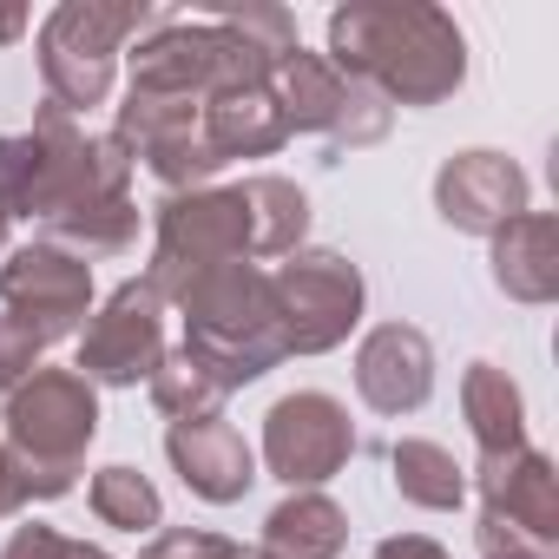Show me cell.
<instances>
[{
    "instance_id": "cell-26",
    "label": "cell",
    "mask_w": 559,
    "mask_h": 559,
    "mask_svg": "<svg viewBox=\"0 0 559 559\" xmlns=\"http://www.w3.org/2000/svg\"><path fill=\"white\" fill-rule=\"evenodd\" d=\"M93 513L106 520V526H119V533H158V520H165V500H158V487L139 474V467H99L93 474Z\"/></svg>"
},
{
    "instance_id": "cell-19",
    "label": "cell",
    "mask_w": 559,
    "mask_h": 559,
    "mask_svg": "<svg viewBox=\"0 0 559 559\" xmlns=\"http://www.w3.org/2000/svg\"><path fill=\"white\" fill-rule=\"evenodd\" d=\"M198 126H204V145L230 165V158H270L276 145L290 139L284 112H276L270 86H230V93H211L198 106Z\"/></svg>"
},
{
    "instance_id": "cell-4",
    "label": "cell",
    "mask_w": 559,
    "mask_h": 559,
    "mask_svg": "<svg viewBox=\"0 0 559 559\" xmlns=\"http://www.w3.org/2000/svg\"><path fill=\"white\" fill-rule=\"evenodd\" d=\"M99 435V395L80 369H34L0 415V441L21 461L34 500H60L80 480V461Z\"/></svg>"
},
{
    "instance_id": "cell-17",
    "label": "cell",
    "mask_w": 559,
    "mask_h": 559,
    "mask_svg": "<svg viewBox=\"0 0 559 559\" xmlns=\"http://www.w3.org/2000/svg\"><path fill=\"white\" fill-rule=\"evenodd\" d=\"M263 86H270V99H276V112H284L290 132H323L330 139L336 119H343V106H349V80L323 53H304V47L276 53Z\"/></svg>"
},
{
    "instance_id": "cell-28",
    "label": "cell",
    "mask_w": 559,
    "mask_h": 559,
    "mask_svg": "<svg viewBox=\"0 0 559 559\" xmlns=\"http://www.w3.org/2000/svg\"><path fill=\"white\" fill-rule=\"evenodd\" d=\"M34 369H40V343H34L14 317H0V402H8Z\"/></svg>"
},
{
    "instance_id": "cell-11",
    "label": "cell",
    "mask_w": 559,
    "mask_h": 559,
    "mask_svg": "<svg viewBox=\"0 0 559 559\" xmlns=\"http://www.w3.org/2000/svg\"><path fill=\"white\" fill-rule=\"evenodd\" d=\"M112 139L145 158V171L165 185V191H198L204 178L224 171V158L204 145V126H198V99H171V93H126L119 106V126Z\"/></svg>"
},
{
    "instance_id": "cell-6",
    "label": "cell",
    "mask_w": 559,
    "mask_h": 559,
    "mask_svg": "<svg viewBox=\"0 0 559 559\" xmlns=\"http://www.w3.org/2000/svg\"><path fill=\"white\" fill-rule=\"evenodd\" d=\"M243 257H250V224H243L237 185L230 191H217V185L171 191L158 204V243H152V263H145V290L158 304H178L198 276H211L224 263H243Z\"/></svg>"
},
{
    "instance_id": "cell-14",
    "label": "cell",
    "mask_w": 559,
    "mask_h": 559,
    "mask_svg": "<svg viewBox=\"0 0 559 559\" xmlns=\"http://www.w3.org/2000/svg\"><path fill=\"white\" fill-rule=\"evenodd\" d=\"M435 211L454 230L493 237V230H507L526 211V171L507 152H454L435 171Z\"/></svg>"
},
{
    "instance_id": "cell-35",
    "label": "cell",
    "mask_w": 559,
    "mask_h": 559,
    "mask_svg": "<svg viewBox=\"0 0 559 559\" xmlns=\"http://www.w3.org/2000/svg\"><path fill=\"white\" fill-rule=\"evenodd\" d=\"M8 224H14V217H8V211H0V250H8Z\"/></svg>"
},
{
    "instance_id": "cell-12",
    "label": "cell",
    "mask_w": 559,
    "mask_h": 559,
    "mask_svg": "<svg viewBox=\"0 0 559 559\" xmlns=\"http://www.w3.org/2000/svg\"><path fill=\"white\" fill-rule=\"evenodd\" d=\"M158 362H165V304L145 290V276H132V284H119L106 297V310L86 323L80 376L106 382V389H139V382H152Z\"/></svg>"
},
{
    "instance_id": "cell-10",
    "label": "cell",
    "mask_w": 559,
    "mask_h": 559,
    "mask_svg": "<svg viewBox=\"0 0 559 559\" xmlns=\"http://www.w3.org/2000/svg\"><path fill=\"white\" fill-rule=\"evenodd\" d=\"M356 454L349 408L323 389H297L263 415V467L290 493H317L330 474H343Z\"/></svg>"
},
{
    "instance_id": "cell-15",
    "label": "cell",
    "mask_w": 559,
    "mask_h": 559,
    "mask_svg": "<svg viewBox=\"0 0 559 559\" xmlns=\"http://www.w3.org/2000/svg\"><path fill=\"white\" fill-rule=\"evenodd\" d=\"M356 389L376 415H415L435 395V343L415 323H382L356 349Z\"/></svg>"
},
{
    "instance_id": "cell-16",
    "label": "cell",
    "mask_w": 559,
    "mask_h": 559,
    "mask_svg": "<svg viewBox=\"0 0 559 559\" xmlns=\"http://www.w3.org/2000/svg\"><path fill=\"white\" fill-rule=\"evenodd\" d=\"M165 454H171L178 480H185L198 500H211V507L243 500V493H250V480H257V454H250V441H243L224 415L171 421V428H165Z\"/></svg>"
},
{
    "instance_id": "cell-31",
    "label": "cell",
    "mask_w": 559,
    "mask_h": 559,
    "mask_svg": "<svg viewBox=\"0 0 559 559\" xmlns=\"http://www.w3.org/2000/svg\"><path fill=\"white\" fill-rule=\"evenodd\" d=\"M34 493H27V480H21V461L8 454V441H0V520H8V513H21Z\"/></svg>"
},
{
    "instance_id": "cell-18",
    "label": "cell",
    "mask_w": 559,
    "mask_h": 559,
    "mask_svg": "<svg viewBox=\"0 0 559 559\" xmlns=\"http://www.w3.org/2000/svg\"><path fill=\"white\" fill-rule=\"evenodd\" d=\"M493 284L513 304L559 297V224L546 211H520L507 230H493Z\"/></svg>"
},
{
    "instance_id": "cell-21",
    "label": "cell",
    "mask_w": 559,
    "mask_h": 559,
    "mask_svg": "<svg viewBox=\"0 0 559 559\" xmlns=\"http://www.w3.org/2000/svg\"><path fill=\"white\" fill-rule=\"evenodd\" d=\"M243 198V224H250V257H290L304 250V230H310V198L276 178V171H257L237 185Z\"/></svg>"
},
{
    "instance_id": "cell-2",
    "label": "cell",
    "mask_w": 559,
    "mask_h": 559,
    "mask_svg": "<svg viewBox=\"0 0 559 559\" xmlns=\"http://www.w3.org/2000/svg\"><path fill=\"white\" fill-rule=\"evenodd\" d=\"M132 152L99 132L86 139L73 126V112L40 106L34 132H8L0 139V211L8 217H60L73 204H99V198H132Z\"/></svg>"
},
{
    "instance_id": "cell-29",
    "label": "cell",
    "mask_w": 559,
    "mask_h": 559,
    "mask_svg": "<svg viewBox=\"0 0 559 559\" xmlns=\"http://www.w3.org/2000/svg\"><path fill=\"white\" fill-rule=\"evenodd\" d=\"M217 546H224V533H204V526H165V533H152V546H145L139 559H217Z\"/></svg>"
},
{
    "instance_id": "cell-8",
    "label": "cell",
    "mask_w": 559,
    "mask_h": 559,
    "mask_svg": "<svg viewBox=\"0 0 559 559\" xmlns=\"http://www.w3.org/2000/svg\"><path fill=\"white\" fill-rule=\"evenodd\" d=\"M276 297V330H284L290 356H323L349 343L362 323V270L343 250H290V263H276L270 276Z\"/></svg>"
},
{
    "instance_id": "cell-30",
    "label": "cell",
    "mask_w": 559,
    "mask_h": 559,
    "mask_svg": "<svg viewBox=\"0 0 559 559\" xmlns=\"http://www.w3.org/2000/svg\"><path fill=\"white\" fill-rule=\"evenodd\" d=\"M474 539H480V559H546L539 546L513 539V533H507V526H493V520H480V533H474Z\"/></svg>"
},
{
    "instance_id": "cell-3",
    "label": "cell",
    "mask_w": 559,
    "mask_h": 559,
    "mask_svg": "<svg viewBox=\"0 0 559 559\" xmlns=\"http://www.w3.org/2000/svg\"><path fill=\"white\" fill-rule=\"evenodd\" d=\"M185 310V349L224 382L243 389L257 376H270L284 362V330H276V297H270V276L257 263H224L211 276L178 297Z\"/></svg>"
},
{
    "instance_id": "cell-25",
    "label": "cell",
    "mask_w": 559,
    "mask_h": 559,
    "mask_svg": "<svg viewBox=\"0 0 559 559\" xmlns=\"http://www.w3.org/2000/svg\"><path fill=\"white\" fill-rule=\"evenodd\" d=\"M224 382L191 356V349H165V362L152 369V402H158V415H171V421H204V415H217L224 408Z\"/></svg>"
},
{
    "instance_id": "cell-13",
    "label": "cell",
    "mask_w": 559,
    "mask_h": 559,
    "mask_svg": "<svg viewBox=\"0 0 559 559\" xmlns=\"http://www.w3.org/2000/svg\"><path fill=\"white\" fill-rule=\"evenodd\" d=\"M480 487V520L507 526L526 546H559V474L539 448H513V454H480L474 467Z\"/></svg>"
},
{
    "instance_id": "cell-9",
    "label": "cell",
    "mask_w": 559,
    "mask_h": 559,
    "mask_svg": "<svg viewBox=\"0 0 559 559\" xmlns=\"http://www.w3.org/2000/svg\"><path fill=\"white\" fill-rule=\"evenodd\" d=\"M0 317H14L40 349L60 336H80L93 317V263L67 257L60 243L34 237L0 263Z\"/></svg>"
},
{
    "instance_id": "cell-1",
    "label": "cell",
    "mask_w": 559,
    "mask_h": 559,
    "mask_svg": "<svg viewBox=\"0 0 559 559\" xmlns=\"http://www.w3.org/2000/svg\"><path fill=\"white\" fill-rule=\"evenodd\" d=\"M330 67L376 86L389 106H441L467 80V40L441 8L376 0L330 14Z\"/></svg>"
},
{
    "instance_id": "cell-22",
    "label": "cell",
    "mask_w": 559,
    "mask_h": 559,
    "mask_svg": "<svg viewBox=\"0 0 559 559\" xmlns=\"http://www.w3.org/2000/svg\"><path fill=\"white\" fill-rule=\"evenodd\" d=\"M461 415H467V435L480 441V454H513V448H526V402H520V389L507 382V369L474 362V369L461 376Z\"/></svg>"
},
{
    "instance_id": "cell-20",
    "label": "cell",
    "mask_w": 559,
    "mask_h": 559,
    "mask_svg": "<svg viewBox=\"0 0 559 559\" xmlns=\"http://www.w3.org/2000/svg\"><path fill=\"white\" fill-rule=\"evenodd\" d=\"M349 546V513L330 493H290L263 520V552L270 559H336Z\"/></svg>"
},
{
    "instance_id": "cell-27",
    "label": "cell",
    "mask_w": 559,
    "mask_h": 559,
    "mask_svg": "<svg viewBox=\"0 0 559 559\" xmlns=\"http://www.w3.org/2000/svg\"><path fill=\"white\" fill-rule=\"evenodd\" d=\"M0 559H112L106 546H86V539H67V533H53V526H14V539L0 546Z\"/></svg>"
},
{
    "instance_id": "cell-34",
    "label": "cell",
    "mask_w": 559,
    "mask_h": 559,
    "mask_svg": "<svg viewBox=\"0 0 559 559\" xmlns=\"http://www.w3.org/2000/svg\"><path fill=\"white\" fill-rule=\"evenodd\" d=\"M217 559H270V552H263V546H237V539H224Z\"/></svg>"
},
{
    "instance_id": "cell-33",
    "label": "cell",
    "mask_w": 559,
    "mask_h": 559,
    "mask_svg": "<svg viewBox=\"0 0 559 559\" xmlns=\"http://www.w3.org/2000/svg\"><path fill=\"white\" fill-rule=\"evenodd\" d=\"M27 34V8H0V47Z\"/></svg>"
},
{
    "instance_id": "cell-32",
    "label": "cell",
    "mask_w": 559,
    "mask_h": 559,
    "mask_svg": "<svg viewBox=\"0 0 559 559\" xmlns=\"http://www.w3.org/2000/svg\"><path fill=\"white\" fill-rule=\"evenodd\" d=\"M369 559H448V552H441L428 533H395V539H382Z\"/></svg>"
},
{
    "instance_id": "cell-23",
    "label": "cell",
    "mask_w": 559,
    "mask_h": 559,
    "mask_svg": "<svg viewBox=\"0 0 559 559\" xmlns=\"http://www.w3.org/2000/svg\"><path fill=\"white\" fill-rule=\"evenodd\" d=\"M47 243H60L67 257L80 263H99V257H126L139 243V204L132 198H99V204H73L60 217L40 224Z\"/></svg>"
},
{
    "instance_id": "cell-5",
    "label": "cell",
    "mask_w": 559,
    "mask_h": 559,
    "mask_svg": "<svg viewBox=\"0 0 559 559\" xmlns=\"http://www.w3.org/2000/svg\"><path fill=\"white\" fill-rule=\"evenodd\" d=\"M171 27V8H106V0H67L40 27V80H47V106L60 112H86L112 93V67L126 53V40H145Z\"/></svg>"
},
{
    "instance_id": "cell-7",
    "label": "cell",
    "mask_w": 559,
    "mask_h": 559,
    "mask_svg": "<svg viewBox=\"0 0 559 559\" xmlns=\"http://www.w3.org/2000/svg\"><path fill=\"white\" fill-rule=\"evenodd\" d=\"M263 80H270V53L224 21H171V27L145 34L132 53L139 93H171V99H198V106L211 93L263 86Z\"/></svg>"
},
{
    "instance_id": "cell-24",
    "label": "cell",
    "mask_w": 559,
    "mask_h": 559,
    "mask_svg": "<svg viewBox=\"0 0 559 559\" xmlns=\"http://www.w3.org/2000/svg\"><path fill=\"white\" fill-rule=\"evenodd\" d=\"M389 467H395V493L408 507H428V513H454L467 500V467L441 448V441H395L389 448Z\"/></svg>"
}]
</instances>
